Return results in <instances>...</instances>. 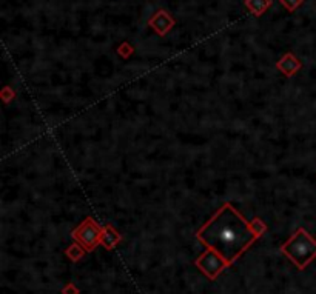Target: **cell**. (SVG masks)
<instances>
[{"mask_svg": "<svg viewBox=\"0 0 316 294\" xmlns=\"http://www.w3.org/2000/svg\"><path fill=\"white\" fill-rule=\"evenodd\" d=\"M194 263H196V266L211 280H214L217 276L222 273V269L228 266L227 262L219 254H217L216 251H213V250H208V248L204 254L199 256V259Z\"/></svg>", "mask_w": 316, "mask_h": 294, "instance_id": "4", "label": "cell"}, {"mask_svg": "<svg viewBox=\"0 0 316 294\" xmlns=\"http://www.w3.org/2000/svg\"><path fill=\"white\" fill-rule=\"evenodd\" d=\"M281 253L287 256L290 262L295 263L298 269L302 271L316 257V240L305 230L301 228L282 245Z\"/></svg>", "mask_w": 316, "mask_h": 294, "instance_id": "2", "label": "cell"}, {"mask_svg": "<svg viewBox=\"0 0 316 294\" xmlns=\"http://www.w3.org/2000/svg\"><path fill=\"white\" fill-rule=\"evenodd\" d=\"M256 224H249L231 205L225 204L196 233V237L208 250L219 254L230 266L244 254L252 243L262 236L265 227L258 228Z\"/></svg>", "mask_w": 316, "mask_h": 294, "instance_id": "1", "label": "cell"}, {"mask_svg": "<svg viewBox=\"0 0 316 294\" xmlns=\"http://www.w3.org/2000/svg\"><path fill=\"white\" fill-rule=\"evenodd\" d=\"M278 68L284 72L285 76H291L299 68V62H298V59H295L291 54H287L285 57H282L279 60Z\"/></svg>", "mask_w": 316, "mask_h": 294, "instance_id": "6", "label": "cell"}, {"mask_svg": "<svg viewBox=\"0 0 316 294\" xmlns=\"http://www.w3.org/2000/svg\"><path fill=\"white\" fill-rule=\"evenodd\" d=\"M272 0H246V5L255 16H261L267 8L270 7Z\"/></svg>", "mask_w": 316, "mask_h": 294, "instance_id": "8", "label": "cell"}, {"mask_svg": "<svg viewBox=\"0 0 316 294\" xmlns=\"http://www.w3.org/2000/svg\"><path fill=\"white\" fill-rule=\"evenodd\" d=\"M72 237L79 240L81 247H84V250L93 251L97 245L101 243L102 230L93 222V219H87L85 222L72 233Z\"/></svg>", "mask_w": 316, "mask_h": 294, "instance_id": "3", "label": "cell"}, {"mask_svg": "<svg viewBox=\"0 0 316 294\" xmlns=\"http://www.w3.org/2000/svg\"><path fill=\"white\" fill-rule=\"evenodd\" d=\"M150 25L156 30L157 34L164 36L170 28H172V27L175 25V20L168 16L167 11H157V13L153 16V19L150 20Z\"/></svg>", "mask_w": 316, "mask_h": 294, "instance_id": "5", "label": "cell"}, {"mask_svg": "<svg viewBox=\"0 0 316 294\" xmlns=\"http://www.w3.org/2000/svg\"><path fill=\"white\" fill-rule=\"evenodd\" d=\"M120 240V236L111 228V227H105L102 230V237H101V243L107 250H111L114 245Z\"/></svg>", "mask_w": 316, "mask_h": 294, "instance_id": "7", "label": "cell"}, {"mask_svg": "<svg viewBox=\"0 0 316 294\" xmlns=\"http://www.w3.org/2000/svg\"><path fill=\"white\" fill-rule=\"evenodd\" d=\"M62 294H79V289L72 285V283H68L63 289H62Z\"/></svg>", "mask_w": 316, "mask_h": 294, "instance_id": "11", "label": "cell"}, {"mask_svg": "<svg viewBox=\"0 0 316 294\" xmlns=\"http://www.w3.org/2000/svg\"><path fill=\"white\" fill-rule=\"evenodd\" d=\"M66 256H68L71 260L77 262V260L84 256V250L79 247V245H71V247L66 250Z\"/></svg>", "mask_w": 316, "mask_h": 294, "instance_id": "9", "label": "cell"}, {"mask_svg": "<svg viewBox=\"0 0 316 294\" xmlns=\"http://www.w3.org/2000/svg\"><path fill=\"white\" fill-rule=\"evenodd\" d=\"M281 5L285 7L288 11H295L301 4H302V0H279Z\"/></svg>", "mask_w": 316, "mask_h": 294, "instance_id": "10", "label": "cell"}]
</instances>
